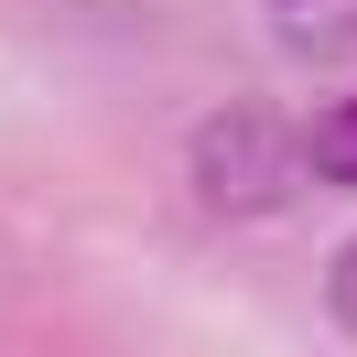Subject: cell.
<instances>
[{"label": "cell", "mask_w": 357, "mask_h": 357, "mask_svg": "<svg viewBox=\"0 0 357 357\" xmlns=\"http://www.w3.org/2000/svg\"><path fill=\"white\" fill-rule=\"evenodd\" d=\"M325 314H335V325L357 335V238L335 249V271H325Z\"/></svg>", "instance_id": "4"}, {"label": "cell", "mask_w": 357, "mask_h": 357, "mask_svg": "<svg viewBox=\"0 0 357 357\" xmlns=\"http://www.w3.org/2000/svg\"><path fill=\"white\" fill-rule=\"evenodd\" d=\"M271 33L292 54H357V0H271Z\"/></svg>", "instance_id": "2"}, {"label": "cell", "mask_w": 357, "mask_h": 357, "mask_svg": "<svg viewBox=\"0 0 357 357\" xmlns=\"http://www.w3.org/2000/svg\"><path fill=\"white\" fill-rule=\"evenodd\" d=\"M292 174H314V162H303V130H292L282 109L227 98V109L195 119V195L217 206V217H271V206L292 195Z\"/></svg>", "instance_id": "1"}, {"label": "cell", "mask_w": 357, "mask_h": 357, "mask_svg": "<svg viewBox=\"0 0 357 357\" xmlns=\"http://www.w3.org/2000/svg\"><path fill=\"white\" fill-rule=\"evenodd\" d=\"M303 162H314V184H357V98H335L303 130Z\"/></svg>", "instance_id": "3"}]
</instances>
